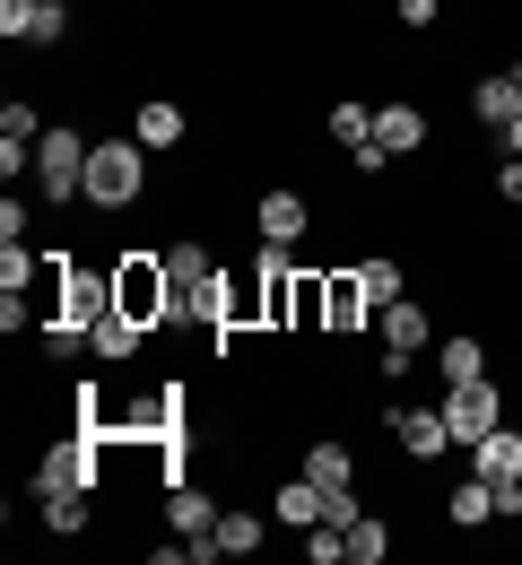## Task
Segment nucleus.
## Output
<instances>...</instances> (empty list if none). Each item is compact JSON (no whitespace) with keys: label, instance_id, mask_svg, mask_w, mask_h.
<instances>
[{"label":"nucleus","instance_id":"f257e3e1","mask_svg":"<svg viewBox=\"0 0 522 565\" xmlns=\"http://www.w3.org/2000/svg\"><path fill=\"white\" fill-rule=\"evenodd\" d=\"M140 192H149V148L140 140H96L87 148V210L96 217L140 210Z\"/></svg>","mask_w":522,"mask_h":565},{"label":"nucleus","instance_id":"f03ea898","mask_svg":"<svg viewBox=\"0 0 522 565\" xmlns=\"http://www.w3.org/2000/svg\"><path fill=\"white\" fill-rule=\"evenodd\" d=\"M114 305H122L140 331H166V322H183V279L166 270V253H131V262L114 270Z\"/></svg>","mask_w":522,"mask_h":565},{"label":"nucleus","instance_id":"7ed1b4c3","mask_svg":"<svg viewBox=\"0 0 522 565\" xmlns=\"http://www.w3.org/2000/svg\"><path fill=\"white\" fill-rule=\"evenodd\" d=\"M87 131H71V122H53L44 140H35V192H44V210H78L87 201Z\"/></svg>","mask_w":522,"mask_h":565},{"label":"nucleus","instance_id":"20e7f679","mask_svg":"<svg viewBox=\"0 0 522 565\" xmlns=\"http://www.w3.org/2000/svg\"><path fill=\"white\" fill-rule=\"evenodd\" d=\"M445 426H452L461 452H470L479 435H497V426H505V383H497V374H479V383H445Z\"/></svg>","mask_w":522,"mask_h":565},{"label":"nucleus","instance_id":"39448f33","mask_svg":"<svg viewBox=\"0 0 522 565\" xmlns=\"http://www.w3.org/2000/svg\"><path fill=\"white\" fill-rule=\"evenodd\" d=\"M374 331H383V356H374V365H383V374H409L418 349L436 340V313H427L418 296H401V305H383V313H374Z\"/></svg>","mask_w":522,"mask_h":565},{"label":"nucleus","instance_id":"423d86ee","mask_svg":"<svg viewBox=\"0 0 522 565\" xmlns=\"http://www.w3.org/2000/svg\"><path fill=\"white\" fill-rule=\"evenodd\" d=\"M219 495L210 488H166V531H183L192 548H201V565H219Z\"/></svg>","mask_w":522,"mask_h":565},{"label":"nucleus","instance_id":"0eeeda50","mask_svg":"<svg viewBox=\"0 0 522 565\" xmlns=\"http://www.w3.org/2000/svg\"><path fill=\"white\" fill-rule=\"evenodd\" d=\"M374 140L392 148V157H418V148L436 140V131H427V105H418V96H392V105L374 114Z\"/></svg>","mask_w":522,"mask_h":565},{"label":"nucleus","instance_id":"6e6552de","mask_svg":"<svg viewBox=\"0 0 522 565\" xmlns=\"http://www.w3.org/2000/svg\"><path fill=\"white\" fill-rule=\"evenodd\" d=\"M514 114H522V71H488L470 87V122H479V131H505Z\"/></svg>","mask_w":522,"mask_h":565},{"label":"nucleus","instance_id":"1a4fd4ad","mask_svg":"<svg viewBox=\"0 0 522 565\" xmlns=\"http://www.w3.org/2000/svg\"><path fill=\"white\" fill-rule=\"evenodd\" d=\"M392 444L409 461H436V452H452V426H445V409H392Z\"/></svg>","mask_w":522,"mask_h":565},{"label":"nucleus","instance_id":"9d476101","mask_svg":"<svg viewBox=\"0 0 522 565\" xmlns=\"http://www.w3.org/2000/svg\"><path fill=\"white\" fill-rule=\"evenodd\" d=\"M253 226H262V244H297L305 226H313V201H305V192H262Z\"/></svg>","mask_w":522,"mask_h":565},{"label":"nucleus","instance_id":"9b49d317","mask_svg":"<svg viewBox=\"0 0 522 565\" xmlns=\"http://www.w3.org/2000/svg\"><path fill=\"white\" fill-rule=\"evenodd\" d=\"M183 131H192V122H183V105H174V96H149V105L131 114V140L157 148V157H166V148H183Z\"/></svg>","mask_w":522,"mask_h":565},{"label":"nucleus","instance_id":"f8f14e48","mask_svg":"<svg viewBox=\"0 0 522 565\" xmlns=\"http://www.w3.org/2000/svg\"><path fill=\"white\" fill-rule=\"evenodd\" d=\"M374 305H366V287H358V270H331L322 279V331H358Z\"/></svg>","mask_w":522,"mask_h":565},{"label":"nucleus","instance_id":"ddd939ff","mask_svg":"<svg viewBox=\"0 0 522 565\" xmlns=\"http://www.w3.org/2000/svg\"><path fill=\"white\" fill-rule=\"evenodd\" d=\"M470 470H479L488 488H505V479H522V435H514V426H497V435H479V444H470Z\"/></svg>","mask_w":522,"mask_h":565},{"label":"nucleus","instance_id":"4468645a","mask_svg":"<svg viewBox=\"0 0 522 565\" xmlns=\"http://www.w3.org/2000/svg\"><path fill=\"white\" fill-rule=\"evenodd\" d=\"M305 479L331 495V488H358V452L340 444V435H322V444H305Z\"/></svg>","mask_w":522,"mask_h":565},{"label":"nucleus","instance_id":"2eb2a0df","mask_svg":"<svg viewBox=\"0 0 522 565\" xmlns=\"http://www.w3.org/2000/svg\"><path fill=\"white\" fill-rule=\"evenodd\" d=\"M270 513H279L288 531H313V522H322V488L297 470V479H279V488H270Z\"/></svg>","mask_w":522,"mask_h":565},{"label":"nucleus","instance_id":"dca6fc26","mask_svg":"<svg viewBox=\"0 0 522 565\" xmlns=\"http://www.w3.org/2000/svg\"><path fill=\"white\" fill-rule=\"evenodd\" d=\"M358 287H366V305L383 313V305H401V296H409V270H401L392 253H366V262H358Z\"/></svg>","mask_w":522,"mask_h":565},{"label":"nucleus","instance_id":"f3484780","mask_svg":"<svg viewBox=\"0 0 522 565\" xmlns=\"http://www.w3.org/2000/svg\"><path fill=\"white\" fill-rule=\"evenodd\" d=\"M488 513H497V488H488V479L470 470V479H461V488L445 495V522H452V531H479Z\"/></svg>","mask_w":522,"mask_h":565},{"label":"nucleus","instance_id":"a211bd4d","mask_svg":"<svg viewBox=\"0 0 522 565\" xmlns=\"http://www.w3.org/2000/svg\"><path fill=\"white\" fill-rule=\"evenodd\" d=\"M436 374H445V383H479V374H488V340H470V331H452L445 349H436Z\"/></svg>","mask_w":522,"mask_h":565},{"label":"nucleus","instance_id":"6ab92c4d","mask_svg":"<svg viewBox=\"0 0 522 565\" xmlns=\"http://www.w3.org/2000/svg\"><path fill=\"white\" fill-rule=\"evenodd\" d=\"M219 557H262V513L226 504V513H219Z\"/></svg>","mask_w":522,"mask_h":565},{"label":"nucleus","instance_id":"aec40b11","mask_svg":"<svg viewBox=\"0 0 522 565\" xmlns=\"http://www.w3.org/2000/svg\"><path fill=\"white\" fill-rule=\"evenodd\" d=\"M392 557V522H383V513H358V522H349V565H383Z\"/></svg>","mask_w":522,"mask_h":565},{"label":"nucleus","instance_id":"412c9836","mask_svg":"<svg viewBox=\"0 0 522 565\" xmlns=\"http://www.w3.org/2000/svg\"><path fill=\"white\" fill-rule=\"evenodd\" d=\"M87 522H96V495H44V531L53 540H78Z\"/></svg>","mask_w":522,"mask_h":565},{"label":"nucleus","instance_id":"4be33fe9","mask_svg":"<svg viewBox=\"0 0 522 565\" xmlns=\"http://www.w3.org/2000/svg\"><path fill=\"white\" fill-rule=\"evenodd\" d=\"M166 270H174V279H183V287L219 279V262H210V244H192V235H183V244H166Z\"/></svg>","mask_w":522,"mask_h":565},{"label":"nucleus","instance_id":"5701e85b","mask_svg":"<svg viewBox=\"0 0 522 565\" xmlns=\"http://www.w3.org/2000/svg\"><path fill=\"white\" fill-rule=\"evenodd\" d=\"M71 35V9L62 0H35V18H26V44H62Z\"/></svg>","mask_w":522,"mask_h":565},{"label":"nucleus","instance_id":"b1692460","mask_svg":"<svg viewBox=\"0 0 522 565\" xmlns=\"http://www.w3.org/2000/svg\"><path fill=\"white\" fill-rule=\"evenodd\" d=\"M331 140H340V148L374 140V114H366V105H331Z\"/></svg>","mask_w":522,"mask_h":565},{"label":"nucleus","instance_id":"393cba45","mask_svg":"<svg viewBox=\"0 0 522 565\" xmlns=\"http://www.w3.org/2000/svg\"><path fill=\"white\" fill-rule=\"evenodd\" d=\"M26 235H35V210L9 192V201H0V244H26Z\"/></svg>","mask_w":522,"mask_h":565},{"label":"nucleus","instance_id":"a878e982","mask_svg":"<svg viewBox=\"0 0 522 565\" xmlns=\"http://www.w3.org/2000/svg\"><path fill=\"white\" fill-rule=\"evenodd\" d=\"M349 166H358V174H366V183H374V174L392 166V148H383V140H358V148H349Z\"/></svg>","mask_w":522,"mask_h":565},{"label":"nucleus","instance_id":"bb28decb","mask_svg":"<svg viewBox=\"0 0 522 565\" xmlns=\"http://www.w3.org/2000/svg\"><path fill=\"white\" fill-rule=\"evenodd\" d=\"M497 201H522V157H505V166H497Z\"/></svg>","mask_w":522,"mask_h":565},{"label":"nucleus","instance_id":"cd10ccee","mask_svg":"<svg viewBox=\"0 0 522 565\" xmlns=\"http://www.w3.org/2000/svg\"><path fill=\"white\" fill-rule=\"evenodd\" d=\"M436 9L445 0H401V26H436Z\"/></svg>","mask_w":522,"mask_h":565},{"label":"nucleus","instance_id":"c85d7f7f","mask_svg":"<svg viewBox=\"0 0 522 565\" xmlns=\"http://www.w3.org/2000/svg\"><path fill=\"white\" fill-rule=\"evenodd\" d=\"M505 157H522V114H514V122H505Z\"/></svg>","mask_w":522,"mask_h":565},{"label":"nucleus","instance_id":"c756f323","mask_svg":"<svg viewBox=\"0 0 522 565\" xmlns=\"http://www.w3.org/2000/svg\"><path fill=\"white\" fill-rule=\"evenodd\" d=\"M62 9H71V0H62Z\"/></svg>","mask_w":522,"mask_h":565}]
</instances>
